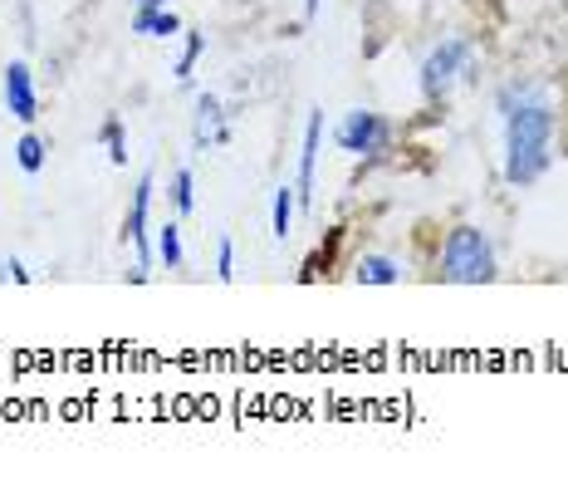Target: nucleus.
<instances>
[{
  "instance_id": "nucleus-8",
  "label": "nucleus",
  "mask_w": 568,
  "mask_h": 481,
  "mask_svg": "<svg viewBox=\"0 0 568 481\" xmlns=\"http://www.w3.org/2000/svg\"><path fill=\"white\" fill-rule=\"evenodd\" d=\"M318 152H324V109H314V113H310V123H304V148H300V182H294V197H300V207H304V211L314 207Z\"/></svg>"
},
{
  "instance_id": "nucleus-15",
  "label": "nucleus",
  "mask_w": 568,
  "mask_h": 481,
  "mask_svg": "<svg viewBox=\"0 0 568 481\" xmlns=\"http://www.w3.org/2000/svg\"><path fill=\"white\" fill-rule=\"evenodd\" d=\"M172 211L176 217H192L196 211V178H192V168H176L172 172Z\"/></svg>"
},
{
  "instance_id": "nucleus-4",
  "label": "nucleus",
  "mask_w": 568,
  "mask_h": 481,
  "mask_svg": "<svg viewBox=\"0 0 568 481\" xmlns=\"http://www.w3.org/2000/svg\"><path fill=\"white\" fill-rule=\"evenodd\" d=\"M334 148L348 152V158L377 162V158H387V148H393V123L373 109H353V113H343L338 128H334Z\"/></svg>"
},
{
  "instance_id": "nucleus-6",
  "label": "nucleus",
  "mask_w": 568,
  "mask_h": 481,
  "mask_svg": "<svg viewBox=\"0 0 568 481\" xmlns=\"http://www.w3.org/2000/svg\"><path fill=\"white\" fill-rule=\"evenodd\" d=\"M0 99H6V113L16 123H34L40 119V93H34V74L26 60H10L6 79H0Z\"/></svg>"
},
{
  "instance_id": "nucleus-5",
  "label": "nucleus",
  "mask_w": 568,
  "mask_h": 481,
  "mask_svg": "<svg viewBox=\"0 0 568 481\" xmlns=\"http://www.w3.org/2000/svg\"><path fill=\"white\" fill-rule=\"evenodd\" d=\"M152 192H158V178H152V172H142L138 187H133V202H128V217H123V241L138 251V265L128 271L133 285H148V275H152V237H148Z\"/></svg>"
},
{
  "instance_id": "nucleus-7",
  "label": "nucleus",
  "mask_w": 568,
  "mask_h": 481,
  "mask_svg": "<svg viewBox=\"0 0 568 481\" xmlns=\"http://www.w3.org/2000/svg\"><path fill=\"white\" fill-rule=\"evenodd\" d=\"M231 143V113L216 93H196V113H192V148L196 152H211Z\"/></svg>"
},
{
  "instance_id": "nucleus-18",
  "label": "nucleus",
  "mask_w": 568,
  "mask_h": 481,
  "mask_svg": "<svg viewBox=\"0 0 568 481\" xmlns=\"http://www.w3.org/2000/svg\"><path fill=\"white\" fill-rule=\"evenodd\" d=\"M0 280H16V285H30L34 271H30L26 261H16V255H10V261H0Z\"/></svg>"
},
{
  "instance_id": "nucleus-13",
  "label": "nucleus",
  "mask_w": 568,
  "mask_h": 481,
  "mask_svg": "<svg viewBox=\"0 0 568 481\" xmlns=\"http://www.w3.org/2000/svg\"><path fill=\"white\" fill-rule=\"evenodd\" d=\"M201 54H206V34H201V30H182V54H176V69H172L176 84H192Z\"/></svg>"
},
{
  "instance_id": "nucleus-12",
  "label": "nucleus",
  "mask_w": 568,
  "mask_h": 481,
  "mask_svg": "<svg viewBox=\"0 0 568 481\" xmlns=\"http://www.w3.org/2000/svg\"><path fill=\"white\" fill-rule=\"evenodd\" d=\"M294 207H300L294 187L280 182V187H275V207H270V231H275V241H290V231H294Z\"/></svg>"
},
{
  "instance_id": "nucleus-1",
  "label": "nucleus",
  "mask_w": 568,
  "mask_h": 481,
  "mask_svg": "<svg viewBox=\"0 0 568 481\" xmlns=\"http://www.w3.org/2000/svg\"><path fill=\"white\" fill-rule=\"evenodd\" d=\"M495 113L505 119V182L535 187L554 162V128H559L549 89L535 79H510L495 89Z\"/></svg>"
},
{
  "instance_id": "nucleus-17",
  "label": "nucleus",
  "mask_w": 568,
  "mask_h": 481,
  "mask_svg": "<svg viewBox=\"0 0 568 481\" xmlns=\"http://www.w3.org/2000/svg\"><path fill=\"white\" fill-rule=\"evenodd\" d=\"M216 280H221V285H226V280H235V245H231V241L216 245Z\"/></svg>"
},
{
  "instance_id": "nucleus-2",
  "label": "nucleus",
  "mask_w": 568,
  "mask_h": 481,
  "mask_svg": "<svg viewBox=\"0 0 568 481\" xmlns=\"http://www.w3.org/2000/svg\"><path fill=\"white\" fill-rule=\"evenodd\" d=\"M436 275L446 285H490L500 275V261H495V241L485 237L480 227H452L442 241V261H436Z\"/></svg>"
},
{
  "instance_id": "nucleus-14",
  "label": "nucleus",
  "mask_w": 568,
  "mask_h": 481,
  "mask_svg": "<svg viewBox=\"0 0 568 481\" xmlns=\"http://www.w3.org/2000/svg\"><path fill=\"white\" fill-rule=\"evenodd\" d=\"M99 143H103V152H109L113 168H123L128 162V133H123V119H118V113H109V119L99 123Z\"/></svg>"
},
{
  "instance_id": "nucleus-20",
  "label": "nucleus",
  "mask_w": 568,
  "mask_h": 481,
  "mask_svg": "<svg viewBox=\"0 0 568 481\" xmlns=\"http://www.w3.org/2000/svg\"><path fill=\"white\" fill-rule=\"evenodd\" d=\"M168 0H133V10H162Z\"/></svg>"
},
{
  "instance_id": "nucleus-19",
  "label": "nucleus",
  "mask_w": 568,
  "mask_h": 481,
  "mask_svg": "<svg viewBox=\"0 0 568 481\" xmlns=\"http://www.w3.org/2000/svg\"><path fill=\"white\" fill-rule=\"evenodd\" d=\"M318 10H324V0H304V20H318Z\"/></svg>"
},
{
  "instance_id": "nucleus-9",
  "label": "nucleus",
  "mask_w": 568,
  "mask_h": 481,
  "mask_svg": "<svg viewBox=\"0 0 568 481\" xmlns=\"http://www.w3.org/2000/svg\"><path fill=\"white\" fill-rule=\"evenodd\" d=\"M133 34H142V40H176L182 34V16L176 10H133Z\"/></svg>"
},
{
  "instance_id": "nucleus-16",
  "label": "nucleus",
  "mask_w": 568,
  "mask_h": 481,
  "mask_svg": "<svg viewBox=\"0 0 568 481\" xmlns=\"http://www.w3.org/2000/svg\"><path fill=\"white\" fill-rule=\"evenodd\" d=\"M44 158H50V143H44L40 133H26L16 143V162H20V172H30V178L44 168Z\"/></svg>"
},
{
  "instance_id": "nucleus-10",
  "label": "nucleus",
  "mask_w": 568,
  "mask_h": 481,
  "mask_svg": "<svg viewBox=\"0 0 568 481\" xmlns=\"http://www.w3.org/2000/svg\"><path fill=\"white\" fill-rule=\"evenodd\" d=\"M152 255H158L168 271H182V261H186V251H182V221L168 217L158 227V241H152Z\"/></svg>"
},
{
  "instance_id": "nucleus-3",
  "label": "nucleus",
  "mask_w": 568,
  "mask_h": 481,
  "mask_svg": "<svg viewBox=\"0 0 568 481\" xmlns=\"http://www.w3.org/2000/svg\"><path fill=\"white\" fill-rule=\"evenodd\" d=\"M476 64H480L476 40H466V34H446V40L436 44V50L422 60V69H417L422 99L426 103H442L456 84H470V79H476Z\"/></svg>"
},
{
  "instance_id": "nucleus-11",
  "label": "nucleus",
  "mask_w": 568,
  "mask_h": 481,
  "mask_svg": "<svg viewBox=\"0 0 568 481\" xmlns=\"http://www.w3.org/2000/svg\"><path fill=\"white\" fill-rule=\"evenodd\" d=\"M353 275H358V285H397L402 265L393 261V255H363V261L353 265Z\"/></svg>"
}]
</instances>
